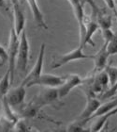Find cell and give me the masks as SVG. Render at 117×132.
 <instances>
[{
    "label": "cell",
    "mask_w": 117,
    "mask_h": 132,
    "mask_svg": "<svg viewBox=\"0 0 117 132\" xmlns=\"http://www.w3.org/2000/svg\"><path fill=\"white\" fill-rule=\"evenodd\" d=\"M19 45H20V36L15 31L13 25H11L10 32H9V40H8V69L10 73V81L11 84L14 80V75L16 70V61L17 56L19 52Z\"/></svg>",
    "instance_id": "6da1fadb"
},
{
    "label": "cell",
    "mask_w": 117,
    "mask_h": 132,
    "mask_svg": "<svg viewBox=\"0 0 117 132\" xmlns=\"http://www.w3.org/2000/svg\"><path fill=\"white\" fill-rule=\"evenodd\" d=\"M59 99L58 89L48 87L35 95L30 103L35 105L38 109H42L46 106H55L56 104H59Z\"/></svg>",
    "instance_id": "7a4b0ae2"
},
{
    "label": "cell",
    "mask_w": 117,
    "mask_h": 132,
    "mask_svg": "<svg viewBox=\"0 0 117 132\" xmlns=\"http://www.w3.org/2000/svg\"><path fill=\"white\" fill-rule=\"evenodd\" d=\"M29 41L26 35V31L25 29H24V31L20 35L19 52H18L16 61V69L21 74L25 73L27 68L28 61H29Z\"/></svg>",
    "instance_id": "3957f363"
},
{
    "label": "cell",
    "mask_w": 117,
    "mask_h": 132,
    "mask_svg": "<svg viewBox=\"0 0 117 132\" xmlns=\"http://www.w3.org/2000/svg\"><path fill=\"white\" fill-rule=\"evenodd\" d=\"M66 77H59L52 74H42L35 79L31 80L25 84V88H30L32 86H41V87H51L58 88L65 82Z\"/></svg>",
    "instance_id": "277c9868"
},
{
    "label": "cell",
    "mask_w": 117,
    "mask_h": 132,
    "mask_svg": "<svg viewBox=\"0 0 117 132\" xmlns=\"http://www.w3.org/2000/svg\"><path fill=\"white\" fill-rule=\"evenodd\" d=\"M82 49H83V47L79 45L77 48L71 50L70 52L58 57L57 60L52 63V66H51L52 69H58L62 66L66 65V64L69 63L71 61H81V60H85V59H92L93 55H86L83 53Z\"/></svg>",
    "instance_id": "5b68a950"
},
{
    "label": "cell",
    "mask_w": 117,
    "mask_h": 132,
    "mask_svg": "<svg viewBox=\"0 0 117 132\" xmlns=\"http://www.w3.org/2000/svg\"><path fill=\"white\" fill-rule=\"evenodd\" d=\"M72 7L74 15L76 18L80 29V42L83 40L85 34V13H84V4L87 3V0H68Z\"/></svg>",
    "instance_id": "8992f818"
},
{
    "label": "cell",
    "mask_w": 117,
    "mask_h": 132,
    "mask_svg": "<svg viewBox=\"0 0 117 132\" xmlns=\"http://www.w3.org/2000/svg\"><path fill=\"white\" fill-rule=\"evenodd\" d=\"M100 105V101L95 98V97L86 98V105H85L84 110H82V113L80 114L79 117L75 121H77L80 125L84 127L88 122H90L92 115L95 112V110H98Z\"/></svg>",
    "instance_id": "52a82bcc"
},
{
    "label": "cell",
    "mask_w": 117,
    "mask_h": 132,
    "mask_svg": "<svg viewBox=\"0 0 117 132\" xmlns=\"http://www.w3.org/2000/svg\"><path fill=\"white\" fill-rule=\"evenodd\" d=\"M82 82H83V78H82L79 75L69 74L66 76L65 82L57 88L60 99L66 97L74 88L82 85Z\"/></svg>",
    "instance_id": "ba28073f"
},
{
    "label": "cell",
    "mask_w": 117,
    "mask_h": 132,
    "mask_svg": "<svg viewBox=\"0 0 117 132\" xmlns=\"http://www.w3.org/2000/svg\"><path fill=\"white\" fill-rule=\"evenodd\" d=\"M44 56H45V44H41L40 48H39V52H38V58L36 61L34 67L31 71L26 75V77L24 78L22 82V85L25 86V84L31 80L35 79L37 77L42 75V70H43V62H44Z\"/></svg>",
    "instance_id": "9c48e42d"
},
{
    "label": "cell",
    "mask_w": 117,
    "mask_h": 132,
    "mask_svg": "<svg viewBox=\"0 0 117 132\" xmlns=\"http://www.w3.org/2000/svg\"><path fill=\"white\" fill-rule=\"evenodd\" d=\"M25 94H26L25 87L21 84L19 87L14 88L12 90H9L8 93L7 94V95L5 96V98L8 101V104L10 105L11 107L14 108L24 104Z\"/></svg>",
    "instance_id": "30bf717a"
},
{
    "label": "cell",
    "mask_w": 117,
    "mask_h": 132,
    "mask_svg": "<svg viewBox=\"0 0 117 132\" xmlns=\"http://www.w3.org/2000/svg\"><path fill=\"white\" fill-rule=\"evenodd\" d=\"M12 11H13V21H12V25H13L15 31L18 35H21V33L24 31L25 26V16L23 11L22 6L20 5L19 1L15 2L12 4Z\"/></svg>",
    "instance_id": "8fae6325"
},
{
    "label": "cell",
    "mask_w": 117,
    "mask_h": 132,
    "mask_svg": "<svg viewBox=\"0 0 117 132\" xmlns=\"http://www.w3.org/2000/svg\"><path fill=\"white\" fill-rule=\"evenodd\" d=\"M99 28L100 27H99L97 20L85 18V34L84 37H83V40L82 42H80V45L84 47L86 44H90V45L95 47V44L93 41V36L98 30Z\"/></svg>",
    "instance_id": "7c38bea8"
},
{
    "label": "cell",
    "mask_w": 117,
    "mask_h": 132,
    "mask_svg": "<svg viewBox=\"0 0 117 132\" xmlns=\"http://www.w3.org/2000/svg\"><path fill=\"white\" fill-rule=\"evenodd\" d=\"M107 44H108L107 43H104V44L102 45L100 49L98 50L95 55H93L92 59L94 61V63H95V67L93 70L94 74L103 71L105 67L107 66V61H108V59L110 57L108 49H107Z\"/></svg>",
    "instance_id": "4fadbf2b"
},
{
    "label": "cell",
    "mask_w": 117,
    "mask_h": 132,
    "mask_svg": "<svg viewBox=\"0 0 117 132\" xmlns=\"http://www.w3.org/2000/svg\"><path fill=\"white\" fill-rule=\"evenodd\" d=\"M26 1H27L28 7L30 9L33 19H34L35 23L37 24V26H38V28H43V29L47 30L48 29V25H47L45 20H44L43 13H42L41 10L39 9L38 1L37 0H26Z\"/></svg>",
    "instance_id": "5bb4252c"
},
{
    "label": "cell",
    "mask_w": 117,
    "mask_h": 132,
    "mask_svg": "<svg viewBox=\"0 0 117 132\" xmlns=\"http://www.w3.org/2000/svg\"><path fill=\"white\" fill-rule=\"evenodd\" d=\"M117 108V97H112L111 100H109L108 102L106 103H104V104H101L98 109L95 110V112L94 113L91 117V120L95 118H98V116H101L105 114L107 112H110V111H112V110H115ZM90 120V121H91Z\"/></svg>",
    "instance_id": "9a60e30c"
},
{
    "label": "cell",
    "mask_w": 117,
    "mask_h": 132,
    "mask_svg": "<svg viewBox=\"0 0 117 132\" xmlns=\"http://www.w3.org/2000/svg\"><path fill=\"white\" fill-rule=\"evenodd\" d=\"M116 113H117V108L115 110L110 111V112H107V113H105V114H103V115L98 116V120L91 126V128H90L89 130L90 131H94V132H98V131L102 130V128H103V127L105 126V124L108 122L110 117L113 116L114 114H116Z\"/></svg>",
    "instance_id": "2e32d148"
},
{
    "label": "cell",
    "mask_w": 117,
    "mask_h": 132,
    "mask_svg": "<svg viewBox=\"0 0 117 132\" xmlns=\"http://www.w3.org/2000/svg\"><path fill=\"white\" fill-rule=\"evenodd\" d=\"M10 85V73H9V70L7 69L5 75L0 79V100H2L7 95V94L9 91V86Z\"/></svg>",
    "instance_id": "e0dca14e"
},
{
    "label": "cell",
    "mask_w": 117,
    "mask_h": 132,
    "mask_svg": "<svg viewBox=\"0 0 117 132\" xmlns=\"http://www.w3.org/2000/svg\"><path fill=\"white\" fill-rule=\"evenodd\" d=\"M95 19L98 21V25H99L101 29L112 28V16L110 14L106 13L103 10H101L100 12L95 16Z\"/></svg>",
    "instance_id": "ac0fdd59"
},
{
    "label": "cell",
    "mask_w": 117,
    "mask_h": 132,
    "mask_svg": "<svg viewBox=\"0 0 117 132\" xmlns=\"http://www.w3.org/2000/svg\"><path fill=\"white\" fill-rule=\"evenodd\" d=\"M104 70L106 71V73L108 74V77H109L110 87L113 86L117 82V67L111 65V64H109V65L107 64Z\"/></svg>",
    "instance_id": "d6986e66"
},
{
    "label": "cell",
    "mask_w": 117,
    "mask_h": 132,
    "mask_svg": "<svg viewBox=\"0 0 117 132\" xmlns=\"http://www.w3.org/2000/svg\"><path fill=\"white\" fill-rule=\"evenodd\" d=\"M13 130L14 131H19V132H26V131H32L33 128H29L27 125L25 123V121L20 118L13 125Z\"/></svg>",
    "instance_id": "ffe728a7"
},
{
    "label": "cell",
    "mask_w": 117,
    "mask_h": 132,
    "mask_svg": "<svg viewBox=\"0 0 117 132\" xmlns=\"http://www.w3.org/2000/svg\"><path fill=\"white\" fill-rule=\"evenodd\" d=\"M107 49L109 52L110 56L116 55L117 54V34H115V36L107 44Z\"/></svg>",
    "instance_id": "44dd1931"
},
{
    "label": "cell",
    "mask_w": 117,
    "mask_h": 132,
    "mask_svg": "<svg viewBox=\"0 0 117 132\" xmlns=\"http://www.w3.org/2000/svg\"><path fill=\"white\" fill-rule=\"evenodd\" d=\"M67 131H72V132H78V131H84L86 130L84 128L83 126L80 125L77 121H74L73 123H71L68 126V128H67Z\"/></svg>",
    "instance_id": "7402d4cb"
},
{
    "label": "cell",
    "mask_w": 117,
    "mask_h": 132,
    "mask_svg": "<svg viewBox=\"0 0 117 132\" xmlns=\"http://www.w3.org/2000/svg\"><path fill=\"white\" fill-rule=\"evenodd\" d=\"M101 31H102V35H103V38H104V43H107V44L115 36L114 32L112 30V28L101 29Z\"/></svg>",
    "instance_id": "603a6c76"
},
{
    "label": "cell",
    "mask_w": 117,
    "mask_h": 132,
    "mask_svg": "<svg viewBox=\"0 0 117 132\" xmlns=\"http://www.w3.org/2000/svg\"><path fill=\"white\" fill-rule=\"evenodd\" d=\"M8 61V50L0 44V65H4Z\"/></svg>",
    "instance_id": "cb8c5ba5"
},
{
    "label": "cell",
    "mask_w": 117,
    "mask_h": 132,
    "mask_svg": "<svg viewBox=\"0 0 117 132\" xmlns=\"http://www.w3.org/2000/svg\"><path fill=\"white\" fill-rule=\"evenodd\" d=\"M87 3L90 5V7H91V9H92L93 14H94V16L95 17L101 11V9L95 4V0H87Z\"/></svg>",
    "instance_id": "d4e9b609"
},
{
    "label": "cell",
    "mask_w": 117,
    "mask_h": 132,
    "mask_svg": "<svg viewBox=\"0 0 117 132\" xmlns=\"http://www.w3.org/2000/svg\"><path fill=\"white\" fill-rule=\"evenodd\" d=\"M106 6L108 7L109 9L112 10V11H114L115 8H116V3H115V0H103Z\"/></svg>",
    "instance_id": "484cf974"
},
{
    "label": "cell",
    "mask_w": 117,
    "mask_h": 132,
    "mask_svg": "<svg viewBox=\"0 0 117 132\" xmlns=\"http://www.w3.org/2000/svg\"><path fill=\"white\" fill-rule=\"evenodd\" d=\"M0 9L3 10V11L8 13L9 12V8H8V6L7 5V3H6L5 0H0Z\"/></svg>",
    "instance_id": "4316f807"
},
{
    "label": "cell",
    "mask_w": 117,
    "mask_h": 132,
    "mask_svg": "<svg viewBox=\"0 0 117 132\" xmlns=\"http://www.w3.org/2000/svg\"><path fill=\"white\" fill-rule=\"evenodd\" d=\"M9 1H10L11 5H12V4H14L15 2H17V1H19V0H9Z\"/></svg>",
    "instance_id": "83f0119b"
},
{
    "label": "cell",
    "mask_w": 117,
    "mask_h": 132,
    "mask_svg": "<svg viewBox=\"0 0 117 132\" xmlns=\"http://www.w3.org/2000/svg\"><path fill=\"white\" fill-rule=\"evenodd\" d=\"M114 11L115 17H116V19H117V8H115V10H114V11Z\"/></svg>",
    "instance_id": "f1b7e54d"
},
{
    "label": "cell",
    "mask_w": 117,
    "mask_h": 132,
    "mask_svg": "<svg viewBox=\"0 0 117 132\" xmlns=\"http://www.w3.org/2000/svg\"><path fill=\"white\" fill-rule=\"evenodd\" d=\"M115 3H117V0H115Z\"/></svg>",
    "instance_id": "f546056e"
},
{
    "label": "cell",
    "mask_w": 117,
    "mask_h": 132,
    "mask_svg": "<svg viewBox=\"0 0 117 132\" xmlns=\"http://www.w3.org/2000/svg\"><path fill=\"white\" fill-rule=\"evenodd\" d=\"M0 118H1V116H0Z\"/></svg>",
    "instance_id": "4dcf8cb0"
}]
</instances>
